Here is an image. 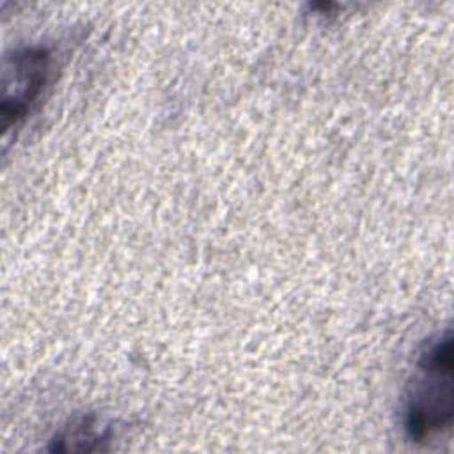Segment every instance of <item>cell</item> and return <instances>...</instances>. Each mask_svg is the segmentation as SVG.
Instances as JSON below:
<instances>
[{
  "label": "cell",
  "mask_w": 454,
  "mask_h": 454,
  "mask_svg": "<svg viewBox=\"0 0 454 454\" xmlns=\"http://www.w3.org/2000/svg\"><path fill=\"white\" fill-rule=\"evenodd\" d=\"M452 335L447 328L429 339L417 362L403 403V429L411 442H429L450 427Z\"/></svg>",
  "instance_id": "6da1fadb"
},
{
  "label": "cell",
  "mask_w": 454,
  "mask_h": 454,
  "mask_svg": "<svg viewBox=\"0 0 454 454\" xmlns=\"http://www.w3.org/2000/svg\"><path fill=\"white\" fill-rule=\"evenodd\" d=\"M53 67V55L44 46L16 48L4 59L2 126L16 128L37 103Z\"/></svg>",
  "instance_id": "7a4b0ae2"
},
{
  "label": "cell",
  "mask_w": 454,
  "mask_h": 454,
  "mask_svg": "<svg viewBox=\"0 0 454 454\" xmlns=\"http://www.w3.org/2000/svg\"><path fill=\"white\" fill-rule=\"evenodd\" d=\"M112 438L110 426L94 415H83L64 426L50 447L51 450H103V443Z\"/></svg>",
  "instance_id": "3957f363"
}]
</instances>
